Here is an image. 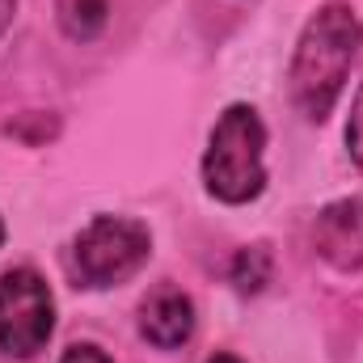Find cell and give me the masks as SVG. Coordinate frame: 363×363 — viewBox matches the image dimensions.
I'll use <instances>...</instances> for the list:
<instances>
[{"instance_id": "2", "label": "cell", "mask_w": 363, "mask_h": 363, "mask_svg": "<svg viewBox=\"0 0 363 363\" xmlns=\"http://www.w3.org/2000/svg\"><path fill=\"white\" fill-rule=\"evenodd\" d=\"M203 190L224 207H245L267 190V123L258 106L233 101L203 148Z\"/></svg>"}, {"instance_id": "8", "label": "cell", "mask_w": 363, "mask_h": 363, "mask_svg": "<svg viewBox=\"0 0 363 363\" xmlns=\"http://www.w3.org/2000/svg\"><path fill=\"white\" fill-rule=\"evenodd\" d=\"M106 21H110V4L106 0H64L60 4V26H64L68 38L89 43V38H97L106 30Z\"/></svg>"}, {"instance_id": "4", "label": "cell", "mask_w": 363, "mask_h": 363, "mask_svg": "<svg viewBox=\"0 0 363 363\" xmlns=\"http://www.w3.org/2000/svg\"><path fill=\"white\" fill-rule=\"evenodd\" d=\"M55 334V296L34 267H9L0 274V355L34 359Z\"/></svg>"}, {"instance_id": "3", "label": "cell", "mask_w": 363, "mask_h": 363, "mask_svg": "<svg viewBox=\"0 0 363 363\" xmlns=\"http://www.w3.org/2000/svg\"><path fill=\"white\" fill-rule=\"evenodd\" d=\"M148 258H152V228L135 216H110V211L81 224V233L68 245V271L77 287L89 291H106L135 279L148 267Z\"/></svg>"}, {"instance_id": "1", "label": "cell", "mask_w": 363, "mask_h": 363, "mask_svg": "<svg viewBox=\"0 0 363 363\" xmlns=\"http://www.w3.org/2000/svg\"><path fill=\"white\" fill-rule=\"evenodd\" d=\"M363 21L347 0H325L300 30L291 64H287V93L291 106L308 123H325L347 89V77L359 60Z\"/></svg>"}, {"instance_id": "12", "label": "cell", "mask_w": 363, "mask_h": 363, "mask_svg": "<svg viewBox=\"0 0 363 363\" xmlns=\"http://www.w3.org/2000/svg\"><path fill=\"white\" fill-rule=\"evenodd\" d=\"M207 363H245V359H237V355H228V351H216Z\"/></svg>"}, {"instance_id": "11", "label": "cell", "mask_w": 363, "mask_h": 363, "mask_svg": "<svg viewBox=\"0 0 363 363\" xmlns=\"http://www.w3.org/2000/svg\"><path fill=\"white\" fill-rule=\"evenodd\" d=\"M13 13H17V0H0V38L9 34V26H13Z\"/></svg>"}, {"instance_id": "7", "label": "cell", "mask_w": 363, "mask_h": 363, "mask_svg": "<svg viewBox=\"0 0 363 363\" xmlns=\"http://www.w3.org/2000/svg\"><path fill=\"white\" fill-rule=\"evenodd\" d=\"M271 271H274V262H271V250L267 245H241L233 254L228 279H233V287L241 296H254V291H262L271 283Z\"/></svg>"}, {"instance_id": "13", "label": "cell", "mask_w": 363, "mask_h": 363, "mask_svg": "<svg viewBox=\"0 0 363 363\" xmlns=\"http://www.w3.org/2000/svg\"><path fill=\"white\" fill-rule=\"evenodd\" d=\"M0 245H4V220H0Z\"/></svg>"}, {"instance_id": "5", "label": "cell", "mask_w": 363, "mask_h": 363, "mask_svg": "<svg viewBox=\"0 0 363 363\" xmlns=\"http://www.w3.org/2000/svg\"><path fill=\"white\" fill-rule=\"evenodd\" d=\"M313 250L342 274L363 271V199L347 194L317 211L313 220Z\"/></svg>"}, {"instance_id": "6", "label": "cell", "mask_w": 363, "mask_h": 363, "mask_svg": "<svg viewBox=\"0 0 363 363\" xmlns=\"http://www.w3.org/2000/svg\"><path fill=\"white\" fill-rule=\"evenodd\" d=\"M190 334H194V300L182 287L161 283L140 300V338L144 342H152L157 351H178L190 342Z\"/></svg>"}, {"instance_id": "9", "label": "cell", "mask_w": 363, "mask_h": 363, "mask_svg": "<svg viewBox=\"0 0 363 363\" xmlns=\"http://www.w3.org/2000/svg\"><path fill=\"white\" fill-rule=\"evenodd\" d=\"M347 152H351V161L363 169V85L355 89L351 114H347Z\"/></svg>"}, {"instance_id": "10", "label": "cell", "mask_w": 363, "mask_h": 363, "mask_svg": "<svg viewBox=\"0 0 363 363\" xmlns=\"http://www.w3.org/2000/svg\"><path fill=\"white\" fill-rule=\"evenodd\" d=\"M60 363H114L97 342H72L64 355H60Z\"/></svg>"}]
</instances>
